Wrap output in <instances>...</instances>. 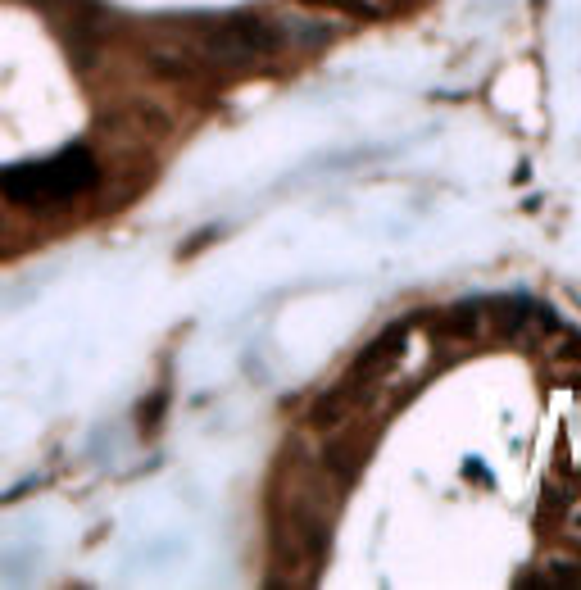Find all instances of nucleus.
Wrapping results in <instances>:
<instances>
[{
    "mask_svg": "<svg viewBox=\"0 0 581 590\" xmlns=\"http://www.w3.org/2000/svg\"><path fill=\"white\" fill-rule=\"evenodd\" d=\"M100 182V159L87 146H69L60 150L46 164H23L0 173V196L10 200L14 209H28V214H46V209L73 205V200L91 196V187Z\"/></svg>",
    "mask_w": 581,
    "mask_h": 590,
    "instance_id": "1",
    "label": "nucleus"
},
{
    "mask_svg": "<svg viewBox=\"0 0 581 590\" xmlns=\"http://www.w3.org/2000/svg\"><path fill=\"white\" fill-rule=\"evenodd\" d=\"M141 73H150L164 87H178L187 96H209V91H223L237 82V73H227L218 59H209L200 46L191 41H173L159 37V46L141 50Z\"/></svg>",
    "mask_w": 581,
    "mask_h": 590,
    "instance_id": "2",
    "label": "nucleus"
},
{
    "mask_svg": "<svg viewBox=\"0 0 581 590\" xmlns=\"http://www.w3.org/2000/svg\"><path fill=\"white\" fill-rule=\"evenodd\" d=\"M382 427H386V413H355L350 423L332 427V432H323V445H318V468L332 477L341 491H350V486L364 477V468L373 463L377 454V441H382Z\"/></svg>",
    "mask_w": 581,
    "mask_h": 590,
    "instance_id": "3",
    "label": "nucleus"
},
{
    "mask_svg": "<svg viewBox=\"0 0 581 590\" xmlns=\"http://www.w3.org/2000/svg\"><path fill=\"white\" fill-rule=\"evenodd\" d=\"M404 341H409V323H391V327H382V332L373 336V341L364 345V350L350 359V368L341 373V382L345 386H355L359 395H368V400L377 404V395H382V386H386V377L400 368V359H404Z\"/></svg>",
    "mask_w": 581,
    "mask_h": 590,
    "instance_id": "4",
    "label": "nucleus"
},
{
    "mask_svg": "<svg viewBox=\"0 0 581 590\" xmlns=\"http://www.w3.org/2000/svg\"><path fill=\"white\" fill-rule=\"evenodd\" d=\"M96 132L100 137H114V141H137V146H146V141H168L178 132V123H173V114H168L164 105H155V100H123V105L96 114Z\"/></svg>",
    "mask_w": 581,
    "mask_h": 590,
    "instance_id": "5",
    "label": "nucleus"
},
{
    "mask_svg": "<svg viewBox=\"0 0 581 590\" xmlns=\"http://www.w3.org/2000/svg\"><path fill=\"white\" fill-rule=\"evenodd\" d=\"M423 327L432 332V341L441 345H482L486 341V309L482 300H463L450 309H432L423 318Z\"/></svg>",
    "mask_w": 581,
    "mask_h": 590,
    "instance_id": "6",
    "label": "nucleus"
},
{
    "mask_svg": "<svg viewBox=\"0 0 581 590\" xmlns=\"http://www.w3.org/2000/svg\"><path fill=\"white\" fill-rule=\"evenodd\" d=\"M373 409V400L368 395H359L355 386H345L341 377H336L332 386H323V391L309 400V409H305V423H309V432H332V427H341V423H350L355 413H368Z\"/></svg>",
    "mask_w": 581,
    "mask_h": 590,
    "instance_id": "7",
    "label": "nucleus"
},
{
    "mask_svg": "<svg viewBox=\"0 0 581 590\" xmlns=\"http://www.w3.org/2000/svg\"><path fill=\"white\" fill-rule=\"evenodd\" d=\"M277 37H282V55H300V59H314L323 55L327 46L336 41V28L332 23H318V19H291V14H277L273 19Z\"/></svg>",
    "mask_w": 581,
    "mask_h": 590,
    "instance_id": "8",
    "label": "nucleus"
},
{
    "mask_svg": "<svg viewBox=\"0 0 581 590\" xmlns=\"http://www.w3.org/2000/svg\"><path fill=\"white\" fill-rule=\"evenodd\" d=\"M300 5H314L327 14H345V19H382L377 0H300Z\"/></svg>",
    "mask_w": 581,
    "mask_h": 590,
    "instance_id": "9",
    "label": "nucleus"
},
{
    "mask_svg": "<svg viewBox=\"0 0 581 590\" xmlns=\"http://www.w3.org/2000/svg\"><path fill=\"white\" fill-rule=\"evenodd\" d=\"M164 409H168V391L159 386L150 400H141V409H137V432H141V436H155L159 423H164Z\"/></svg>",
    "mask_w": 581,
    "mask_h": 590,
    "instance_id": "10",
    "label": "nucleus"
},
{
    "mask_svg": "<svg viewBox=\"0 0 581 590\" xmlns=\"http://www.w3.org/2000/svg\"><path fill=\"white\" fill-rule=\"evenodd\" d=\"M423 0H377V10H382V19L386 14H414Z\"/></svg>",
    "mask_w": 581,
    "mask_h": 590,
    "instance_id": "11",
    "label": "nucleus"
}]
</instances>
